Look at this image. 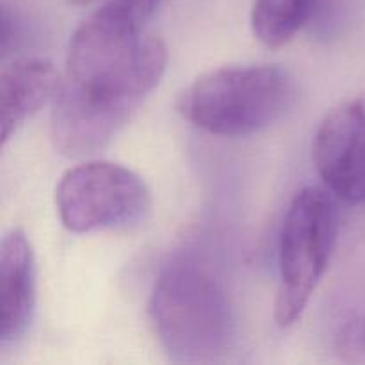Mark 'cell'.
I'll list each match as a JSON object with an SVG mask.
<instances>
[{"label":"cell","mask_w":365,"mask_h":365,"mask_svg":"<svg viewBox=\"0 0 365 365\" xmlns=\"http://www.w3.org/2000/svg\"><path fill=\"white\" fill-rule=\"evenodd\" d=\"M166 45L107 0L71 36L66 82L89 95L138 107L166 70Z\"/></svg>","instance_id":"cell-1"},{"label":"cell","mask_w":365,"mask_h":365,"mask_svg":"<svg viewBox=\"0 0 365 365\" xmlns=\"http://www.w3.org/2000/svg\"><path fill=\"white\" fill-rule=\"evenodd\" d=\"M150 317L173 362L212 364L232 348L230 299L214 271L195 257L164 267L150 296Z\"/></svg>","instance_id":"cell-2"},{"label":"cell","mask_w":365,"mask_h":365,"mask_svg":"<svg viewBox=\"0 0 365 365\" xmlns=\"http://www.w3.org/2000/svg\"><path fill=\"white\" fill-rule=\"evenodd\" d=\"M292 95L291 77L274 64L225 66L196 78L178 98V110L209 134L239 138L277 121Z\"/></svg>","instance_id":"cell-3"},{"label":"cell","mask_w":365,"mask_h":365,"mask_svg":"<svg viewBox=\"0 0 365 365\" xmlns=\"http://www.w3.org/2000/svg\"><path fill=\"white\" fill-rule=\"evenodd\" d=\"M335 196L317 185L302 189L292 200L278 245V292L274 321L292 327L302 317L323 278L335 248L339 212Z\"/></svg>","instance_id":"cell-4"},{"label":"cell","mask_w":365,"mask_h":365,"mask_svg":"<svg viewBox=\"0 0 365 365\" xmlns=\"http://www.w3.org/2000/svg\"><path fill=\"white\" fill-rule=\"evenodd\" d=\"M61 223L75 234L141 223L152 207L143 178L107 160H89L66 171L56 189Z\"/></svg>","instance_id":"cell-5"},{"label":"cell","mask_w":365,"mask_h":365,"mask_svg":"<svg viewBox=\"0 0 365 365\" xmlns=\"http://www.w3.org/2000/svg\"><path fill=\"white\" fill-rule=\"evenodd\" d=\"M312 155L328 191L346 203L365 202V102L339 103L319 123Z\"/></svg>","instance_id":"cell-6"},{"label":"cell","mask_w":365,"mask_h":365,"mask_svg":"<svg viewBox=\"0 0 365 365\" xmlns=\"http://www.w3.org/2000/svg\"><path fill=\"white\" fill-rule=\"evenodd\" d=\"M135 107L98 98L64 81L53 100L50 135L57 152L78 159L106 148Z\"/></svg>","instance_id":"cell-7"},{"label":"cell","mask_w":365,"mask_h":365,"mask_svg":"<svg viewBox=\"0 0 365 365\" xmlns=\"http://www.w3.org/2000/svg\"><path fill=\"white\" fill-rule=\"evenodd\" d=\"M36 298L34 253L27 235L11 230L0 245V342L18 341L27 331Z\"/></svg>","instance_id":"cell-8"},{"label":"cell","mask_w":365,"mask_h":365,"mask_svg":"<svg viewBox=\"0 0 365 365\" xmlns=\"http://www.w3.org/2000/svg\"><path fill=\"white\" fill-rule=\"evenodd\" d=\"M61 86L59 73L48 61L18 59L4 66L0 75L2 145L16 134L32 114L56 100Z\"/></svg>","instance_id":"cell-9"},{"label":"cell","mask_w":365,"mask_h":365,"mask_svg":"<svg viewBox=\"0 0 365 365\" xmlns=\"http://www.w3.org/2000/svg\"><path fill=\"white\" fill-rule=\"evenodd\" d=\"M317 0H255L253 34L267 46H282L310 20Z\"/></svg>","instance_id":"cell-10"},{"label":"cell","mask_w":365,"mask_h":365,"mask_svg":"<svg viewBox=\"0 0 365 365\" xmlns=\"http://www.w3.org/2000/svg\"><path fill=\"white\" fill-rule=\"evenodd\" d=\"M109 2L116 4L118 7L127 11L130 16H134L139 24L145 25V21H148L153 16L160 0H109Z\"/></svg>","instance_id":"cell-11"},{"label":"cell","mask_w":365,"mask_h":365,"mask_svg":"<svg viewBox=\"0 0 365 365\" xmlns=\"http://www.w3.org/2000/svg\"><path fill=\"white\" fill-rule=\"evenodd\" d=\"M344 346L348 353L356 355L359 360H365V316L355 327L349 328L348 335L344 337Z\"/></svg>","instance_id":"cell-12"}]
</instances>
